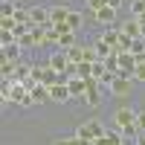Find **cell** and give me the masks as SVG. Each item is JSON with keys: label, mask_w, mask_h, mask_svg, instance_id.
<instances>
[{"label": "cell", "mask_w": 145, "mask_h": 145, "mask_svg": "<svg viewBox=\"0 0 145 145\" xmlns=\"http://www.w3.org/2000/svg\"><path fill=\"white\" fill-rule=\"evenodd\" d=\"M137 122V113L131 110V107H119V110L113 113V125L122 131V128H128V125H134Z\"/></svg>", "instance_id": "6da1fadb"}, {"label": "cell", "mask_w": 145, "mask_h": 145, "mask_svg": "<svg viewBox=\"0 0 145 145\" xmlns=\"http://www.w3.org/2000/svg\"><path fill=\"white\" fill-rule=\"evenodd\" d=\"M50 96H52V102H58V105L70 102V99H72L70 84H67V81H58V84H52V87H50Z\"/></svg>", "instance_id": "7a4b0ae2"}, {"label": "cell", "mask_w": 145, "mask_h": 145, "mask_svg": "<svg viewBox=\"0 0 145 145\" xmlns=\"http://www.w3.org/2000/svg\"><path fill=\"white\" fill-rule=\"evenodd\" d=\"M50 67L58 70V72H67V70H70V55H67V50H55V52L50 55Z\"/></svg>", "instance_id": "3957f363"}, {"label": "cell", "mask_w": 145, "mask_h": 145, "mask_svg": "<svg viewBox=\"0 0 145 145\" xmlns=\"http://www.w3.org/2000/svg\"><path fill=\"white\" fill-rule=\"evenodd\" d=\"M67 84H70L72 99H81V102H84V96H87V84H84V78H78V76H67Z\"/></svg>", "instance_id": "277c9868"}, {"label": "cell", "mask_w": 145, "mask_h": 145, "mask_svg": "<svg viewBox=\"0 0 145 145\" xmlns=\"http://www.w3.org/2000/svg\"><path fill=\"white\" fill-rule=\"evenodd\" d=\"M29 15H32V23H35V26H52V20H50V9H44V6H32Z\"/></svg>", "instance_id": "5b68a950"}, {"label": "cell", "mask_w": 145, "mask_h": 145, "mask_svg": "<svg viewBox=\"0 0 145 145\" xmlns=\"http://www.w3.org/2000/svg\"><path fill=\"white\" fill-rule=\"evenodd\" d=\"M32 99H35V105H44V102H52V96H50V84H44V81H38L32 87Z\"/></svg>", "instance_id": "8992f818"}, {"label": "cell", "mask_w": 145, "mask_h": 145, "mask_svg": "<svg viewBox=\"0 0 145 145\" xmlns=\"http://www.w3.org/2000/svg\"><path fill=\"white\" fill-rule=\"evenodd\" d=\"M128 93H131V78L116 76V81L110 84V96H128Z\"/></svg>", "instance_id": "52a82bcc"}, {"label": "cell", "mask_w": 145, "mask_h": 145, "mask_svg": "<svg viewBox=\"0 0 145 145\" xmlns=\"http://www.w3.org/2000/svg\"><path fill=\"white\" fill-rule=\"evenodd\" d=\"M122 32H125V35H131L134 41H137V38H142V20H139V18L125 20V23H122Z\"/></svg>", "instance_id": "ba28073f"}, {"label": "cell", "mask_w": 145, "mask_h": 145, "mask_svg": "<svg viewBox=\"0 0 145 145\" xmlns=\"http://www.w3.org/2000/svg\"><path fill=\"white\" fill-rule=\"evenodd\" d=\"M96 23H102V26H107V23H116V9L102 6L99 12H96Z\"/></svg>", "instance_id": "9c48e42d"}, {"label": "cell", "mask_w": 145, "mask_h": 145, "mask_svg": "<svg viewBox=\"0 0 145 145\" xmlns=\"http://www.w3.org/2000/svg\"><path fill=\"white\" fill-rule=\"evenodd\" d=\"M119 35H122V29H119V26H110V29L102 32V41H105L107 46H113V50H116V46H119Z\"/></svg>", "instance_id": "30bf717a"}, {"label": "cell", "mask_w": 145, "mask_h": 145, "mask_svg": "<svg viewBox=\"0 0 145 145\" xmlns=\"http://www.w3.org/2000/svg\"><path fill=\"white\" fill-rule=\"evenodd\" d=\"M67 18H70V9H67L64 3H61V6H52V9H50V20H52V26H55V23H64Z\"/></svg>", "instance_id": "8fae6325"}, {"label": "cell", "mask_w": 145, "mask_h": 145, "mask_svg": "<svg viewBox=\"0 0 145 145\" xmlns=\"http://www.w3.org/2000/svg\"><path fill=\"white\" fill-rule=\"evenodd\" d=\"M122 139H125V137H122V131H119L116 125L105 131V145H122Z\"/></svg>", "instance_id": "7c38bea8"}, {"label": "cell", "mask_w": 145, "mask_h": 145, "mask_svg": "<svg viewBox=\"0 0 145 145\" xmlns=\"http://www.w3.org/2000/svg\"><path fill=\"white\" fill-rule=\"evenodd\" d=\"M105 90H87V96H84V105H90V107H99L105 102Z\"/></svg>", "instance_id": "4fadbf2b"}, {"label": "cell", "mask_w": 145, "mask_h": 145, "mask_svg": "<svg viewBox=\"0 0 145 145\" xmlns=\"http://www.w3.org/2000/svg\"><path fill=\"white\" fill-rule=\"evenodd\" d=\"M76 46V32H61L58 35V50H70Z\"/></svg>", "instance_id": "5bb4252c"}, {"label": "cell", "mask_w": 145, "mask_h": 145, "mask_svg": "<svg viewBox=\"0 0 145 145\" xmlns=\"http://www.w3.org/2000/svg\"><path fill=\"white\" fill-rule=\"evenodd\" d=\"M18 55H20V44H18V41L3 46V58H6V61H18Z\"/></svg>", "instance_id": "9a60e30c"}, {"label": "cell", "mask_w": 145, "mask_h": 145, "mask_svg": "<svg viewBox=\"0 0 145 145\" xmlns=\"http://www.w3.org/2000/svg\"><path fill=\"white\" fill-rule=\"evenodd\" d=\"M15 12H18L15 0H3V3H0V15H3V18H15Z\"/></svg>", "instance_id": "2e32d148"}, {"label": "cell", "mask_w": 145, "mask_h": 145, "mask_svg": "<svg viewBox=\"0 0 145 145\" xmlns=\"http://www.w3.org/2000/svg\"><path fill=\"white\" fill-rule=\"evenodd\" d=\"M93 46H96V52H99V58H102V61H105V58H107V55H113V52H116V50H113V46H107V44H105L102 38H99V41H96Z\"/></svg>", "instance_id": "e0dca14e"}, {"label": "cell", "mask_w": 145, "mask_h": 145, "mask_svg": "<svg viewBox=\"0 0 145 145\" xmlns=\"http://www.w3.org/2000/svg\"><path fill=\"white\" fill-rule=\"evenodd\" d=\"M76 76L78 78H93V61H81L78 70H76Z\"/></svg>", "instance_id": "ac0fdd59"}, {"label": "cell", "mask_w": 145, "mask_h": 145, "mask_svg": "<svg viewBox=\"0 0 145 145\" xmlns=\"http://www.w3.org/2000/svg\"><path fill=\"white\" fill-rule=\"evenodd\" d=\"M67 55H70V61H72V64H81V61H84V46H70Z\"/></svg>", "instance_id": "d6986e66"}, {"label": "cell", "mask_w": 145, "mask_h": 145, "mask_svg": "<svg viewBox=\"0 0 145 145\" xmlns=\"http://www.w3.org/2000/svg\"><path fill=\"white\" fill-rule=\"evenodd\" d=\"M18 44H20V50H29V46H35V35H32V29L23 32L20 38H18Z\"/></svg>", "instance_id": "ffe728a7"}, {"label": "cell", "mask_w": 145, "mask_h": 145, "mask_svg": "<svg viewBox=\"0 0 145 145\" xmlns=\"http://www.w3.org/2000/svg\"><path fill=\"white\" fill-rule=\"evenodd\" d=\"M131 15H134V18H145V3H142V0H131Z\"/></svg>", "instance_id": "44dd1931"}, {"label": "cell", "mask_w": 145, "mask_h": 145, "mask_svg": "<svg viewBox=\"0 0 145 145\" xmlns=\"http://www.w3.org/2000/svg\"><path fill=\"white\" fill-rule=\"evenodd\" d=\"M67 23H70V29H72V32H78V29H81V12H70Z\"/></svg>", "instance_id": "7402d4cb"}, {"label": "cell", "mask_w": 145, "mask_h": 145, "mask_svg": "<svg viewBox=\"0 0 145 145\" xmlns=\"http://www.w3.org/2000/svg\"><path fill=\"white\" fill-rule=\"evenodd\" d=\"M87 125H90V131H93V137H96V139H99V137H105V131H107V128L99 122V119H90Z\"/></svg>", "instance_id": "603a6c76"}, {"label": "cell", "mask_w": 145, "mask_h": 145, "mask_svg": "<svg viewBox=\"0 0 145 145\" xmlns=\"http://www.w3.org/2000/svg\"><path fill=\"white\" fill-rule=\"evenodd\" d=\"M76 137H78V139H96V137H93V131H90V125H87V122H84V125H78V128H76Z\"/></svg>", "instance_id": "cb8c5ba5"}, {"label": "cell", "mask_w": 145, "mask_h": 145, "mask_svg": "<svg viewBox=\"0 0 145 145\" xmlns=\"http://www.w3.org/2000/svg\"><path fill=\"white\" fill-rule=\"evenodd\" d=\"M105 67H107V70H113V72H119V52L107 55V58H105Z\"/></svg>", "instance_id": "d4e9b609"}, {"label": "cell", "mask_w": 145, "mask_h": 145, "mask_svg": "<svg viewBox=\"0 0 145 145\" xmlns=\"http://www.w3.org/2000/svg\"><path fill=\"white\" fill-rule=\"evenodd\" d=\"M15 26H18V20H15V18H0V29H3V32H12Z\"/></svg>", "instance_id": "484cf974"}, {"label": "cell", "mask_w": 145, "mask_h": 145, "mask_svg": "<svg viewBox=\"0 0 145 145\" xmlns=\"http://www.w3.org/2000/svg\"><path fill=\"white\" fill-rule=\"evenodd\" d=\"M52 145H78V139H76V134L72 137H58V139H52Z\"/></svg>", "instance_id": "4316f807"}, {"label": "cell", "mask_w": 145, "mask_h": 145, "mask_svg": "<svg viewBox=\"0 0 145 145\" xmlns=\"http://www.w3.org/2000/svg\"><path fill=\"white\" fill-rule=\"evenodd\" d=\"M44 76H46V67H35V64H32V78H35V84L44 81Z\"/></svg>", "instance_id": "83f0119b"}, {"label": "cell", "mask_w": 145, "mask_h": 145, "mask_svg": "<svg viewBox=\"0 0 145 145\" xmlns=\"http://www.w3.org/2000/svg\"><path fill=\"white\" fill-rule=\"evenodd\" d=\"M84 61H99V52H96V46H84Z\"/></svg>", "instance_id": "f1b7e54d"}, {"label": "cell", "mask_w": 145, "mask_h": 145, "mask_svg": "<svg viewBox=\"0 0 145 145\" xmlns=\"http://www.w3.org/2000/svg\"><path fill=\"white\" fill-rule=\"evenodd\" d=\"M137 128H139V134H145V110L137 113Z\"/></svg>", "instance_id": "f546056e"}, {"label": "cell", "mask_w": 145, "mask_h": 145, "mask_svg": "<svg viewBox=\"0 0 145 145\" xmlns=\"http://www.w3.org/2000/svg\"><path fill=\"white\" fill-rule=\"evenodd\" d=\"M134 78H137V81H145V61H142V64H137V72H134Z\"/></svg>", "instance_id": "4dcf8cb0"}, {"label": "cell", "mask_w": 145, "mask_h": 145, "mask_svg": "<svg viewBox=\"0 0 145 145\" xmlns=\"http://www.w3.org/2000/svg\"><path fill=\"white\" fill-rule=\"evenodd\" d=\"M122 3H125V0H105V6H110V9H116V12L122 9Z\"/></svg>", "instance_id": "1f68e13d"}, {"label": "cell", "mask_w": 145, "mask_h": 145, "mask_svg": "<svg viewBox=\"0 0 145 145\" xmlns=\"http://www.w3.org/2000/svg\"><path fill=\"white\" fill-rule=\"evenodd\" d=\"M55 32H58V35H61V32H72V29H70V23L64 20V23H55Z\"/></svg>", "instance_id": "d6a6232c"}, {"label": "cell", "mask_w": 145, "mask_h": 145, "mask_svg": "<svg viewBox=\"0 0 145 145\" xmlns=\"http://www.w3.org/2000/svg\"><path fill=\"white\" fill-rule=\"evenodd\" d=\"M134 145H145V134H139V137H137V142H134Z\"/></svg>", "instance_id": "836d02e7"}, {"label": "cell", "mask_w": 145, "mask_h": 145, "mask_svg": "<svg viewBox=\"0 0 145 145\" xmlns=\"http://www.w3.org/2000/svg\"><path fill=\"white\" fill-rule=\"evenodd\" d=\"M87 3H90V0H87Z\"/></svg>", "instance_id": "e575fe53"}, {"label": "cell", "mask_w": 145, "mask_h": 145, "mask_svg": "<svg viewBox=\"0 0 145 145\" xmlns=\"http://www.w3.org/2000/svg\"><path fill=\"white\" fill-rule=\"evenodd\" d=\"M142 3H145V0H142Z\"/></svg>", "instance_id": "d590c367"}]
</instances>
